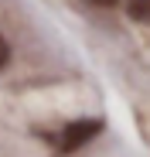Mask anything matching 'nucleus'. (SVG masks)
Segmentation results:
<instances>
[{
	"instance_id": "f257e3e1",
	"label": "nucleus",
	"mask_w": 150,
	"mask_h": 157,
	"mask_svg": "<svg viewBox=\"0 0 150 157\" xmlns=\"http://www.w3.org/2000/svg\"><path fill=\"white\" fill-rule=\"evenodd\" d=\"M99 133H103V120H75V123H68L65 130H62V137H58V150L62 154H72V150H79V147H85L89 140H96Z\"/></svg>"
},
{
	"instance_id": "f03ea898",
	"label": "nucleus",
	"mask_w": 150,
	"mask_h": 157,
	"mask_svg": "<svg viewBox=\"0 0 150 157\" xmlns=\"http://www.w3.org/2000/svg\"><path fill=\"white\" fill-rule=\"evenodd\" d=\"M126 14H130L133 21L150 24V0H130V4H126Z\"/></svg>"
},
{
	"instance_id": "7ed1b4c3",
	"label": "nucleus",
	"mask_w": 150,
	"mask_h": 157,
	"mask_svg": "<svg viewBox=\"0 0 150 157\" xmlns=\"http://www.w3.org/2000/svg\"><path fill=\"white\" fill-rule=\"evenodd\" d=\"M7 62H10V44H7V38H4V34H0V68H4Z\"/></svg>"
},
{
	"instance_id": "20e7f679",
	"label": "nucleus",
	"mask_w": 150,
	"mask_h": 157,
	"mask_svg": "<svg viewBox=\"0 0 150 157\" xmlns=\"http://www.w3.org/2000/svg\"><path fill=\"white\" fill-rule=\"evenodd\" d=\"M92 4H99V7H113V4H119V0H92Z\"/></svg>"
}]
</instances>
